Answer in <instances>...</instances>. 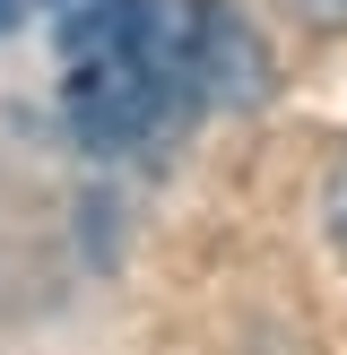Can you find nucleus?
<instances>
[{
	"mask_svg": "<svg viewBox=\"0 0 347 355\" xmlns=\"http://www.w3.org/2000/svg\"><path fill=\"white\" fill-rule=\"evenodd\" d=\"M321 217H330V234L347 243V156H339V173H330V191H321Z\"/></svg>",
	"mask_w": 347,
	"mask_h": 355,
	"instance_id": "obj_3",
	"label": "nucleus"
},
{
	"mask_svg": "<svg viewBox=\"0 0 347 355\" xmlns=\"http://www.w3.org/2000/svg\"><path fill=\"white\" fill-rule=\"evenodd\" d=\"M61 121L87 156H130L191 113V0H87L61 17Z\"/></svg>",
	"mask_w": 347,
	"mask_h": 355,
	"instance_id": "obj_1",
	"label": "nucleus"
},
{
	"mask_svg": "<svg viewBox=\"0 0 347 355\" xmlns=\"http://www.w3.org/2000/svg\"><path fill=\"white\" fill-rule=\"evenodd\" d=\"M9 26H17V0H0V35H9Z\"/></svg>",
	"mask_w": 347,
	"mask_h": 355,
	"instance_id": "obj_5",
	"label": "nucleus"
},
{
	"mask_svg": "<svg viewBox=\"0 0 347 355\" xmlns=\"http://www.w3.org/2000/svg\"><path fill=\"white\" fill-rule=\"evenodd\" d=\"M191 96L200 104H260L269 96V44L226 0H191Z\"/></svg>",
	"mask_w": 347,
	"mask_h": 355,
	"instance_id": "obj_2",
	"label": "nucleus"
},
{
	"mask_svg": "<svg viewBox=\"0 0 347 355\" xmlns=\"http://www.w3.org/2000/svg\"><path fill=\"white\" fill-rule=\"evenodd\" d=\"M304 17H321V26H347V0H295Z\"/></svg>",
	"mask_w": 347,
	"mask_h": 355,
	"instance_id": "obj_4",
	"label": "nucleus"
}]
</instances>
